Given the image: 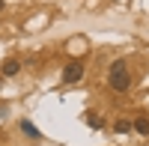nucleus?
Wrapping results in <instances>:
<instances>
[{"instance_id":"nucleus-1","label":"nucleus","mask_w":149,"mask_h":146,"mask_svg":"<svg viewBox=\"0 0 149 146\" xmlns=\"http://www.w3.org/2000/svg\"><path fill=\"white\" fill-rule=\"evenodd\" d=\"M107 83H110V90H116V92H125V90L131 87V75H128L125 60H116V63L110 66V72H107Z\"/></svg>"},{"instance_id":"nucleus-2","label":"nucleus","mask_w":149,"mask_h":146,"mask_svg":"<svg viewBox=\"0 0 149 146\" xmlns=\"http://www.w3.org/2000/svg\"><path fill=\"white\" fill-rule=\"evenodd\" d=\"M84 78V63H69L63 69V83H78Z\"/></svg>"},{"instance_id":"nucleus-3","label":"nucleus","mask_w":149,"mask_h":146,"mask_svg":"<svg viewBox=\"0 0 149 146\" xmlns=\"http://www.w3.org/2000/svg\"><path fill=\"white\" fill-rule=\"evenodd\" d=\"M21 131H24L27 137H33V140H39V137H42V131L36 128V125L30 122V119H21Z\"/></svg>"},{"instance_id":"nucleus-4","label":"nucleus","mask_w":149,"mask_h":146,"mask_svg":"<svg viewBox=\"0 0 149 146\" xmlns=\"http://www.w3.org/2000/svg\"><path fill=\"white\" fill-rule=\"evenodd\" d=\"M131 128L134 131H137V134H149V116H137V119H134V122H131Z\"/></svg>"},{"instance_id":"nucleus-5","label":"nucleus","mask_w":149,"mask_h":146,"mask_svg":"<svg viewBox=\"0 0 149 146\" xmlns=\"http://www.w3.org/2000/svg\"><path fill=\"white\" fill-rule=\"evenodd\" d=\"M18 72H21V63H18V60H6V63H3V75H6V78H15Z\"/></svg>"},{"instance_id":"nucleus-6","label":"nucleus","mask_w":149,"mask_h":146,"mask_svg":"<svg viewBox=\"0 0 149 146\" xmlns=\"http://www.w3.org/2000/svg\"><path fill=\"white\" fill-rule=\"evenodd\" d=\"M84 119H86V125H90V128H104V119L98 116V113H84Z\"/></svg>"},{"instance_id":"nucleus-7","label":"nucleus","mask_w":149,"mask_h":146,"mask_svg":"<svg viewBox=\"0 0 149 146\" xmlns=\"http://www.w3.org/2000/svg\"><path fill=\"white\" fill-rule=\"evenodd\" d=\"M113 131H116V134H125V131H131V122H128V119H116Z\"/></svg>"},{"instance_id":"nucleus-8","label":"nucleus","mask_w":149,"mask_h":146,"mask_svg":"<svg viewBox=\"0 0 149 146\" xmlns=\"http://www.w3.org/2000/svg\"><path fill=\"white\" fill-rule=\"evenodd\" d=\"M0 12H3V0H0Z\"/></svg>"}]
</instances>
